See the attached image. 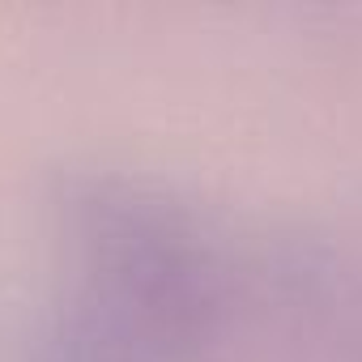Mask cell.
Here are the masks:
<instances>
[{"mask_svg":"<svg viewBox=\"0 0 362 362\" xmlns=\"http://www.w3.org/2000/svg\"><path fill=\"white\" fill-rule=\"evenodd\" d=\"M235 273L222 235L175 192L119 170L69 175L26 362H218Z\"/></svg>","mask_w":362,"mask_h":362,"instance_id":"6da1fadb","label":"cell"}]
</instances>
